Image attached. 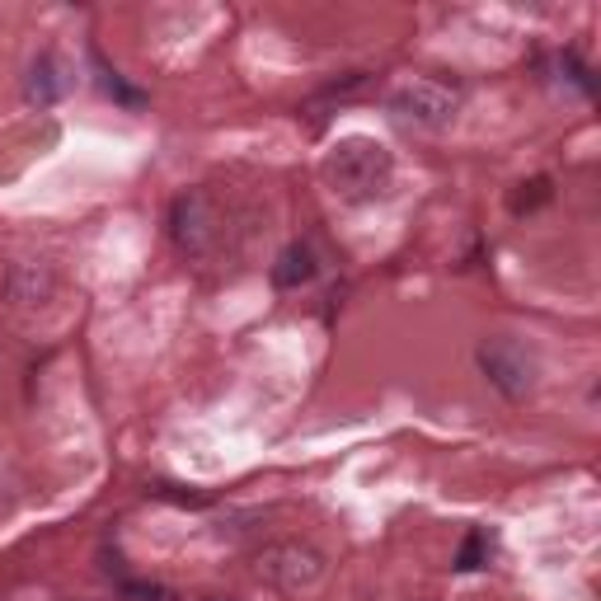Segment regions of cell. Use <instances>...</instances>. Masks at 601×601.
Wrapping results in <instances>:
<instances>
[{
    "label": "cell",
    "instance_id": "1",
    "mask_svg": "<svg viewBox=\"0 0 601 601\" xmlns=\"http://www.w3.org/2000/svg\"><path fill=\"white\" fill-rule=\"evenodd\" d=\"M324 174L348 202H371L390 184V151L371 137H343L324 160Z\"/></svg>",
    "mask_w": 601,
    "mask_h": 601
},
{
    "label": "cell",
    "instance_id": "2",
    "mask_svg": "<svg viewBox=\"0 0 601 601\" xmlns=\"http://www.w3.org/2000/svg\"><path fill=\"white\" fill-rule=\"evenodd\" d=\"M170 231H174V240H179V249H188V254H198V259L202 254H212V245H216L212 202L202 198V193H184L170 212Z\"/></svg>",
    "mask_w": 601,
    "mask_h": 601
},
{
    "label": "cell",
    "instance_id": "3",
    "mask_svg": "<svg viewBox=\"0 0 601 601\" xmlns=\"http://www.w3.org/2000/svg\"><path fill=\"white\" fill-rule=\"evenodd\" d=\"M479 362H484V371L494 376V386H503L517 400V395H526V386H531V362L522 357V348L508 339H489L484 348H479Z\"/></svg>",
    "mask_w": 601,
    "mask_h": 601
},
{
    "label": "cell",
    "instance_id": "4",
    "mask_svg": "<svg viewBox=\"0 0 601 601\" xmlns=\"http://www.w3.org/2000/svg\"><path fill=\"white\" fill-rule=\"evenodd\" d=\"M451 99L447 90H437L432 80H414V85H404V90H395V108H400L404 118H414V123H447V113H451Z\"/></svg>",
    "mask_w": 601,
    "mask_h": 601
},
{
    "label": "cell",
    "instance_id": "5",
    "mask_svg": "<svg viewBox=\"0 0 601 601\" xmlns=\"http://www.w3.org/2000/svg\"><path fill=\"white\" fill-rule=\"evenodd\" d=\"M263 573L278 578L282 587H306L320 578V555L306 545H278V550L263 555Z\"/></svg>",
    "mask_w": 601,
    "mask_h": 601
},
{
    "label": "cell",
    "instance_id": "6",
    "mask_svg": "<svg viewBox=\"0 0 601 601\" xmlns=\"http://www.w3.org/2000/svg\"><path fill=\"white\" fill-rule=\"evenodd\" d=\"M315 278V254H310L306 245H287L282 249L278 268H273V282L278 287H301V282Z\"/></svg>",
    "mask_w": 601,
    "mask_h": 601
},
{
    "label": "cell",
    "instance_id": "7",
    "mask_svg": "<svg viewBox=\"0 0 601 601\" xmlns=\"http://www.w3.org/2000/svg\"><path fill=\"white\" fill-rule=\"evenodd\" d=\"M57 94H62L57 62H52V57H38V62H33V76H29V99L33 104H52Z\"/></svg>",
    "mask_w": 601,
    "mask_h": 601
},
{
    "label": "cell",
    "instance_id": "8",
    "mask_svg": "<svg viewBox=\"0 0 601 601\" xmlns=\"http://www.w3.org/2000/svg\"><path fill=\"white\" fill-rule=\"evenodd\" d=\"M94 62H99V57H94ZM99 76H104V90L113 94L118 104H132V108H137V104H146V94H141V90H132V85H123V76H118L113 66H104V62H99Z\"/></svg>",
    "mask_w": 601,
    "mask_h": 601
},
{
    "label": "cell",
    "instance_id": "9",
    "mask_svg": "<svg viewBox=\"0 0 601 601\" xmlns=\"http://www.w3.org/2000/svg\"><path fill=\"white\" fill-rule=\"evenodd\" d=\"M545 198H550V184H545V179H531V184H522V193L512 198V212H536Z\"/></svg>",
    "mask_w": 601,
    "mask_h": 601
},
{
    "label": "cell",
    "instance_id": "10",
    "mask_svg": "<svg viewBox=\"0 0 601 601\" xmlns=\"http://www.w3.org/2000/svg\"><path fill=\"white\" fill-rule=\"evenodd\" d=\"M479 564H484V536H479V531H470V536H465V545H461V559H456V569H479Z\"/></svg>",
    "mask_w": 601,
    "mask_h": 601
},
{
    "label": "cell",
    "instance_id": "11",
    "mask_svg": "<svg viewBox=\"0 0 601 601\" xmlns=\"http://www.w3.org/2000/svg\"><path fill=\"white\" fill-rule=\"evenodd\" d=\"M123 597H132V601H174L160 583H123Z\"/></svg>",
    "mask_w": 601,
    "mask_h": 601
}]
</instances>
